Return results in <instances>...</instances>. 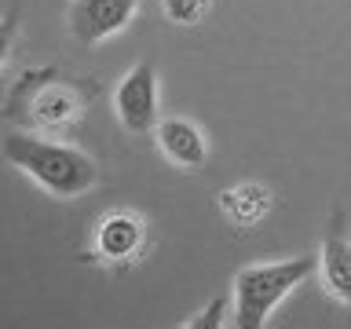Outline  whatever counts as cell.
Listing matches in <instances>:
<instances>
[{"label":"cell","mask_w":351,"mask_h":329,"mask_svg":"<svg viewBox=\"0 0 351 329\" xmlns=\"http://www.w3.org/2000/svg\"><path fill=\"white\" fill-rule=\"evenodd\" d=\"M0 154H4L8 164H15L22 175H29L44 194L59 197V202H70V197L92 191L99 183V164L84 150L37 136L29 128L8 132L0 139Z\"/></svg>","instance_id":"obj_1"},{"label":"cell","mask_w":351,"mask_h":329,"mask_svg":"<svg viewBox=\"0 0 351 329\" xmlns=\"http://www.w3.org/2000/svg\"><path fill=\"white\" fill-rule=\"evenodd\" d=\"M318 271L315 256H293V260H267L249 263L230 282V322L238 329H263L285 296Z\"/></svg>","instance_id":"obj_2"},{"label":"cell","mask_w":351,"mask_h":329,"mask_svg":"<svg viewBox=\"0 0 351 329\" xmlns=\"http://www.w3.org/2000/svg\"><path fill=\"white\" fill-rule=\"evenodd\" d=\"M81 114V92L55 70H26L8 99V117L29 132L66 128Z\"/></svg>","instance_id":"obj_3"},{"label":"cell","mask_w":351,"mask_h":329,"mask_svg":"<svg viewBox=\"0 0 351 329\" xmlns=\"http://www.w3.org/2000/svg\"><path fill=\"white\" fill-rule=\"evenodd\" d=\"M114 114L132 136H147L158 128V70L154 62H136L114 88Z\"/></svg>","instance_id":"obj_4"},{"label":"cell","mask_w":351,"mask_h":329,"mask_svg":"<svg viewBox=\"0 0 351 329\" xmlns=\"http://www.w3.org/2000/svg\"><path fill=\"white\" fill-rule=\"evenodd\" d=\"M139 0H70V29L81 44H103L136 19Z\"/></svg>","instance_id":"obj_5"},{"label":"cell","mask_w":351,"mask_h":329,"mask_svg":"<svg viewBox=\"0 0 351 329\" xmlns=\"http://www.w3.org/2000/svg\"><path fill=\"white\" fill-rule=\"evenodd\" d=\"M154 139L165 154V161H172L183 172H197L208 161V143L202 136V128L186 117H165L154 128Z\"/></svg>","instance_id":"obj_6"},{"label":"cell","mask_w":351,"mask_h":329,"mask_svg":"<svg viewBox=\"0 0 351 329\" xmlns=\"http://www.w3.org/2000/svg\"><path fill=\"white\" fill-rule=\"evenodd\" d=\"M147 227L136 212H110L95 227V256L106 263H128L143 252Z\"/></svg>","instance_id":"obj_7"},{"label":"cell","mask_w":351,"mask_h":329,"mask_svg":"<svg viewBox=\"0 0 351 329\" xmlns=\"http://www.w3.org/2000/svg\"><path fill=\"white\" fill-rule=\"evenodd\" d=\"M318 271H322L326 289L337 296L344 307H351V238L344 234V216H333L326 238H322V252H318Z\"/></svg>","instance_id":"obj_8"},{"label":"cell","mask_w":351,"mask_h":329,"mask_svg":"<svg viewBox=\"0 0 351 329\" xmlns=\"http://www.w3.org/2000/svg\"><path fill=\"white\" fill-rule=\"evenodd\" d=\"M219 208H223V216L230 219V223L249 230L267 216L271 194H267V186H260V183H241V186H234V191L219 194Z\"/></svg>","instance_id":"obj_9"},{"label":"cell","mask_w":351,"mask_h":329,"mask_svg":"<svg viewBox=\"0 0 351 329\" xmlns=\"http://www.w3.org/2000/svg\"><path fill=\"white\" fill-rule=\"evenodd\" d=\"M213 0H161L165 19L176 22V26H197L205 19V11Z\"/></svg>","instance_id":"obj_10"},{"label":"cell","mask_w":351,"mask_h":329,"mask_svg":"<svg viewBox=\"0 0 351 329\" xmlns=\"http://www.w3.org/2000/svg\"><path fill=\"white\" fill-rule=\"evenodd\" d=\"M227 307H230L227 296H216V300L208 304L197 318H191L186 326H191V329H216V326H223V322H227V318H223V315H227Z\"/></svg>","instance_id":"obj_11"},{"label":"cell","mask_w":351,"mask_h":329,"mask_svg":"<svg viewBox=\"0 0 351 329\" xmlns=\"http://www.w3.org/2000/svg\"><path fill=\"white\" fill-rule=\"evenodd\" d=\"M15 15H8V19H0V73H4V62H8V55H11V44H15Z\"/></svg>","instance_id":"obj_12"}]
</instances>
